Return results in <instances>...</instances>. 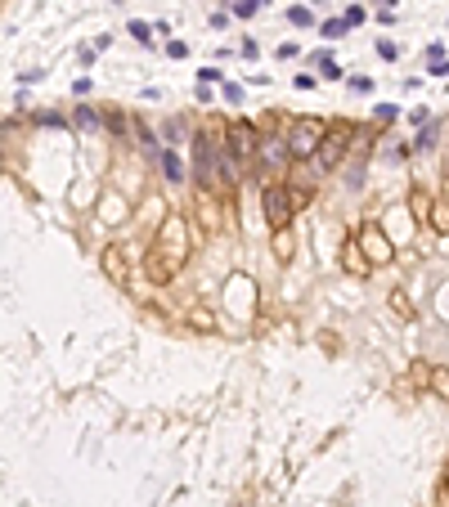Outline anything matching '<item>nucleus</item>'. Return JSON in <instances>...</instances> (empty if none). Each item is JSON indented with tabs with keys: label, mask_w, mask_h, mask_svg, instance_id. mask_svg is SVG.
Returning a JSON list of instances; mask_svg holds the SVG:
<instances>
[{
	"label": "nucleus",
	"mask_w": 449,
	"mask_h": 507,
	"mask_svg": "<svg viewBox=\"0 0 449 507\" xmlns=\"http://www.w3.org/2000/svg\"><path fill=\"white\" fill-rule=\"evenodd\" d=\"M346 144H350V135H346V130L324 135V140H319V153H314V171H319V176H324V171H333V166L346 157Z\"/></svg>",
	"instance_id": "nucleus-1"
},
{
	"label": "nucleus",
	"mask_w": 449,
	"mask_h": 507,
	"mask_svg": "<svg viewBox=\"0 0 449 507\" xmlns=\"http://www.w3.org/2000/svg\"><path fill=\"white\" fill-rule=\"evenodd\" d=\"M261 212L270 225H288V216H293V197H288L283 184H270V189L261 193Z\"/></svg>",
	"instance_id": "nucleus-2"
},
{
	"label": "nucleus",
	"mask_w": 449,
	"mask_h": 507,
	"mask_svg": "<svg viewBox=\"0 0 449 507\" xmlns=\"http://www.w3.org/2000/svg\"><path fill=\"white\" fill-rule=\"evenodd\" d=\"M288 148H293V157H314L319 153V135H314V126H293Z\"/></svg>",
	"instance_id": "nucleus-3"
},
{
	"label": "nucleus",
	"mask_w": 449,
	"mask_h": 507,
	"mask_svg": "<svg viewBox=\"0 0 449 507\" xmlns=\"http://www.w3.org/2000/svg\"><path fill=\"white\" fill-rule=\"evenodd\" d=\"M288 157H293V148H288V140H261V162H270V166H283Z\"/></svg>",
	"instance_id": "nucleus-4"
},
{
	"label": "nucleus",
	"mask_w": 449,
	"mask_h": 507,
	"mask_svg": "<svg viewBox=\"0 0 449 507\" xmlns=\"http://www.w3.org/2000/svg\"><path fill=\"white\" fill-rule=\"evenodd\" d=\"M229 140H234L229 148H234L238 157H247V153H252V144H257V140H252V126H242V121L234 126V135H229Z\"/></svg>",
	"instance_id": "nucleus-5"
},
{
	"label": "nucleus",
	"mask_w": 449,
	"mask_h": 507,
	"mask_svg": "<svg viewBox=\"0 0 449 507\" xmlns=\"http://www.w3.org/2000/svg\"><path fill=\"white\" fill-rule=\"evenodd\" d=\"M162 166H166V180H171V184H180V180H185V162H180V157L171 153V148L162 153Z\"/></svg>",
	"instance_id": "nucleus-6"
},
{
	"label": "nucleus",
	"mask_w": 449,
	"mask_h": 507,
	"mask_svg": "<svg viewBox=\"0 0 449 507\" xmlns=\"http://www.w3.org/2000/svg\"><path fill=\"white\" fill-rule=\"evenodd\" d=\"M288 23H293V28H310V23H314V14H310L306 5H293V9H288Z\"/></svg>",
	"instance_id": "nucleus-7"
},
{
	"label": "nucleus",
	"mask_w": 449,
	"mask_h": 507,
	"mask_svg": "<svg viewBox=\"0 0 449 507\" xmlns=\"http://www.w3.org/2000/svg\"><path fill=\"white\" fill-rule=\"evenodd\" d=\"M346 28H350L346 18H328V23H324L319 32H324V41H337V36H346Z\"/></svg>",
	"instance_id": "nucleus-8"
},
{
	"label": "nucleus",
	"mask_w": 449,
	"mask_h": 507,
	"mask_svg": "<svg viewBox=\"0 0 449 507\" xmlns=\"http://www.w3.org/2000/svg\"><path fill=\"white\" fill-rule=\"evenodd\" d=\"M414 148H418V153H427V148H436V130H431V126H422V135L414 140Z\"/></svg>",
	"instance_id": "nucleus-9"
},
{
	"label": "nucleus",
	"mask_w": 449,
	"mask_h": 507,
	"mask_svg": "<svg viewBox=\"0 0 449 507\" xmlns=\"http://www.w3.org/2000/svg\"><path fill=\"white\" fill-rule=\"evenodd\" d=\"M77 121L86 130H94V126H99V113H94V108H77Z\"/></svg>",
	"instance_id": "nucleus-10"
},
{
	"label": "nucleus",
	"mask_w": 449,
	"mask_h": 507,
	"mask_svg": "<svg viewBox=\"0 0 449 507\" xmlns=\"http://www.w3.org/2000/svg\"><path fill=\"white\" fill-rule=\"evenodd\" d=\"M149 32H157V28H149V23H130V36H135V41H144V45H149L153 41V36Z\"/></svg>",
	"instance_id": "nucleus-11"
},
{
	"label": "nucleus",
	"mask_w": 449,
	"mask_h": 507,
	"mask_svg": "<svg viewBox=\"0 0 449 507\" xmlns=\"http://www.w3.org/2000/svg\"><path fill=\"white\" fill-rule=\"evenodd\" d=\"M431 72H436V77H449V63H441V59H431Z\"/></svg>",
	"instance_id": "nucleus-12"
},
{
	"label": "nucleus",
	"mask_w": 449,
	"mask_h": 507,
	"mask_svg": "<svg viewBox=\"0 0 449 507\" xmlns=\"http://www.w3.org/2000/svg\"><path fill=\"white\" fill-rule=\"evenodd\" d=\"M378 5H382V9H391V5H395V0H378Z\"/></svg>",
	"instance_id": "nucleus-13"
},
{
	"label": "nucleus",
	"mask_w": 449,
	"mask_h": 507,
	"mask_svg": "<svg viewBox=\"0 0 449 507\" xmlns=\"http://www.w3.org/2000/svg\"><path fill=\"white\" fill-rule=\"evenodd\" d=\"M445 176H449V157H445Z\"/></svg>",
	"instance_id": "nucleus-14"
}]
</instances>
